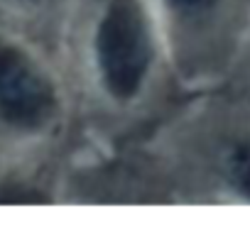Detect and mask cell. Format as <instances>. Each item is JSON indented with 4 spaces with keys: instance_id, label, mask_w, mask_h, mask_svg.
I'll return each instance as SVG.
<instances>
[{
    "instance_id": "2",
    "label": "cell",
    "mask_w": 250,
    "mask_h": 235,
    "mask_svg": "<svg viewBox=\"0 0 250 235\" xmlns=\"http://www.w3.org/2000/svg\"><path fill=\"white\" fill-rule=\"evenodd\" d=\"M62 115L52 71L22 42L0 35V130L18 140L47 135Z\"/></svg>"
},
{
    "instance_id": "6",
    "label": "cell",
    "mask_w": 250,
    "mask_h": 235,
    "mask_svg": "<svg viewBox=\"0 0 250 235\" xmlns=\"http://www.w3.org/2000/svg\"><path fill=\"white\" fill-rule=\"evenodd\" d=\"M20 3H22V5H44L47 0H20Z\"/></svg>"
},
{
    "instance_id": "5",
    "label": "cell",
    "mask_w": 250,
    "mask_h": 235,
    "mask_svg": "<svg viewBox=\"0 0 250 235\" xmlns=\"http://www.w3.org/2000/svg\"><path fill=\"white\" fill-rule=\"evenodd\" d=\"M0 203H44V196L27 184H8L0 186Z\"/></svg>"
},
{
    "instance_id": "3",
    "label": "cell",
    "mask_w": 250,
    "mask_h": 235,
    "mask_svg": "<svg viewBox=\"0 0 250 235\" xmlns=\"http://www.w3.org/2000/svg\"><path fill=\"white\" fill-rule=\"evenodd\" d=\"M226 179L235 194L250 201V142H238L226 155Z\"/></svg>"
},
{
    "instance_id": "4",
    "label": "cell",
    "mask_w": 250,
    "mask_h": 235,
    "mask_svg": "<svg viewBox=\"0 0 250 235\" xmlns=\"http://www.w3.org/2000/svg\"><path fill=\"white\" fill-rule=\"evenodd\" d=\"M162 3L174 18L199 20V18H206L208 13H213L221 0H162Z\"/></svg>"
},
{
    "instance_id": "1",
    "label": "cell",
    "mask_w": 250,
    "mask_h": 235,
    "mask_svg": "<svg viewBox=\"0 0 250 235\" xmlns=\"http://www.w3.org/2000/svg\"><path fill=\"white\" fill-rule=\"evenodd\" d=\"M88 52L93 76L113 103L138 100L157 66V35L145 0H105Z\"/></svg>"
}]
</instances>
